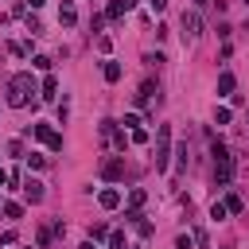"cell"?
Masks as SVG:
<instances>
[{"instance_id": "28", "label": "cell", "mask_w": 249, "mask_h": 249, "mask_svg": "<svg viewBox=\"0 0 249 249\" xmlns=\"http://www.w3.org/2000/svg\"><path fill=\"white\" fill-rule=\"evenodd\" d=\"M148 4H152V12H163L167 8V0H148Z\"/></svg>"}, {"instance_id": "9", "label": "cell", "mask_w": 249, "mask_h": 249, "mask_svg": "<svg viewBox=\"0 0 249 249\" xmlns=\"http://www.w3.org/2000/svg\"><path fill=\"white\" fill-rule=\"evenodd\" d=\"M23 198L35 206V202H43V183L39 179H23Z\"/></svg>"}, {"instance_id": "12", "label": "cell", "mask_w": 249, "mask_h": 249, "mask_svg": "<svg viewBox=\"0 0 249 249\" xmlns=\"http://www.w3.org/2000/svg\"><path fill=\"white\" fill-rule=\"evenodd\" d=\"M101 74H105V82H121V62H113V58H105V66H101Z\"/></svg>"}, {"instance_id": "19", "label": "cell", "mask_w": 249, "mask_h": 249, "mask_svg": "<svg viewBox=\"0 0 249 249\" xmlns=\"http://www.w3.org/2000/svg\"><path fill=\"white\" fill-rule=\"evenodd\" d=\"M241 206H245L241 195H226V210H230V214H241Z\"/></svg>"}, {"instance_id": "3", "label": "cell", "mask_w": 249, "mask_h": 249, "mask_svg": "<svg viewBox=\"0 0 249 249\" xmlns=\"http://www.w3.org/2000/svg\"><path fill=\"white\" fill-rule=\"evenodd\" d=\"M97 132H101V140H105V144H113L117 152H124V148H128V136H124V128H121L117 121H101V128H97Z\"/></svg>"}, {"instance_id": "32", "label": "cell", "mask_w": 249, "mask_h": 249, "mask_svg": "<svg viewBox=\"0 0 249 249\" xmlns=\"http://www.w3.org/2000/svg\"><path fill=\"white\" fill-rule=\"evenodd\" d=\"M245 4H249V0H245Z\"/></svg>"}, {"instance_id": "5", "label": "cell", "mask_w": 249, "mask_h": 249, "mask_svg": "<svg viewBox=\"0 0 249 249\" xmlns=\"http://www.w3.org/2000/svg\"><path fill=\"white\" fill-rule=\"evenodd\" d=\"M31 132H35V140H43V144H47L51 152H62V132H54L51 124H43V121H39V124H35Z\"/></svg>"}, {"instance_id": "16", "label": "cell", "mask_w": 249, "mask_h": 249, "mask_svg": "<svg viewBox=\"0 0 249 249\" xmlns=\"http://www.w3.org/2000/svg\"><path fill=\"white\" fill-rule=\"evenodd\" d=\"M144 198H148V195H144L140 187H132V191H128V210H140V206H144Z\"/></svg>"}, {"instance_id": "11", "label": "cell", "mask_w": 249, "mask_h": 249, "mask_svg": "<svg viewBox=\"0 0 249 249\" xmlns=\"http://www.w3.org/2000/svg\"><path fill=\"white\" fill-rule=\"evenodd\" d=\"M233 86H237V78H233L230 70H222V74H218V97H226V93H233Z\"/></svg>"}, {"instance_id": "30", "label": "cell", "mask_w": 249, "mask_h": 249, "mask_svg": "<svg viewBox=\"0 0 249 249\" xmlns=\"http://www.w3.org/2000/svg\"><path fill=\"white\" fill-rule=\"evenodd\" d=\"M4 183H8V171H4V167H0V187H4Z\"/></svg>"}, {"instance_id": "15", "label": "cell", "mask_w": 249, "mask_h": 249, "mask_svg": "<svg viewBox=\"0 0 249 249\" xmlns=\"http://www.w3.org/2000/svg\"><path fill=\"white\" fill-rule=\"evenodd\" d=\"M54 93H58V78H54V74H47V78H43V97L51 101Z\"/></svg>"}, {"instance_id": "26", "label": "cell", "mask_w": 249, "mask_h": 249, "mask_svg": "<svg viewBox=\"0 0 249 249\" xmlns=\"http://www.w3.org/2000/svg\"><path fill=\"white\" fill-rule=\"evenodd\" d=\"M132 144H148V132L144 128H132Z\"/></svg>"}, {"instance_id": "10", "label": "cell", "mask_w": 249, "mask_h": 249, "mask_svg": "<svg viewBox=\"0 0 249 249\" xmlns=\"http://www.w3.org/2000/svg\"><path fill=\"white\" fill-rule=\"evenodd\" d=\"M97 202H101V210H117V206H121V191H117V187H105V191L97 195Z\"/></svg>"}, {"instance_id": "6", "label": "cell", "mask_w": 249, "mask_h": 249, "mask_svg": "<svg viewBox=\"0 0 249 249\" xmlns=\"http://www.w3.org/2000/svg\"><path fill=\"white\" fill-rule=\"evenodd\" d=\"M101 179H109V183H117V179H124V160H117V156H109V160H101Z\"/></svg>"}, {"instance_id": "18", "label": "cell", "mask_w": 249, "mask_h": 249, "mask_svg": "<svg viewBox=\"0 0 249 249\" xmlns=\"http://www.w3.org/2000/svg\"><path fill=\"white\" fill-rule=\"evenodd\" d=\"M230 117H233L230 105H218V109H214V124H230Z\"/></svg>"}, {"instance_id": "23", "label": "cell", "mask_w": 249, "mask_h": 249, "mask_svg": "<svg viewBox=\"0 0 249 249\" xmlns=\"http://www.w3.org/2000/svg\"><path fill=\"white\" fill-rule=\"evenodd\" d=\"M31 66H35V70H51V58H47V54H35Z\"/></svg>"}, {"instance_id": "22", "label": "cell", "mask_w": 249, "mask_h": 249, "mask_svg": "<svg viewBox=\"0 0 249 249\" xmlns=\"http://www.w3.org/2000/svg\"><path fill=\"white\" fill-rule=\"evenodd\" d=\"M109 249H124V233H121V230L109 233Z\"/></svg>"}, {"instance_id": "31", "label": "cell", "mask_w": 249, "mask_h": 249, "mask_svg": "<svg viewBox=\"0 0 249 249\" xmlns=\"http://www.w3.org/2000/svg\"><path fill=\"white\" fill-rule=\"evenodd\" d=\"M82 249H97V241H82Z\"/></svg>"}, {"instance_id": "20", "label": "cell", "mask_w": 249, "mask_h": 249, "mask_svg": "<svg viewBox=\"0 0 249 249\" xmlns=\"http://www.w3.org/2000/svg\"><path fill=\"white\" fill-rule=\"evenodd\" d=\"M101 237H109V230H105L101 222H93V226H89V241H101Z\"/></svg>"}, {"instance_id": "2", "label": "cell", "mask_w": 249, "mask_h": 249, "mask_svg": "<svg viewBox=\"0 0 249 249\" xmlns=\"http://www.w3.org/2000/svg\"><path fill=\"white\" fill-rule=\"evenodd\" d=\"M230 179H233V156H230V148L222 140H214V183L226 187Z\"/></svg>"}, {"instance_id": "17", "label": "cell", "mask_w": 249, "mask_h": 249, "mask_svg": "<svg viewBox=\"0 0 249 249\" xmlns=\"http://www.w3.org/2000/svg\"><path fill=\"white\" fill-rule=\"evenodd\" d=\"M4 218L19 222V218H23V206H19V202H4Z\"/></svg>"}, {"instance_id": "29", "label": "cell", "mask_w": 249, "mask_h": 249, "mask_svg": "<svg viewBox=\"0 0 249 249\" xmlns=\"http://www.w3.org/2000/svg\"><path fill=\"white\" fill-rule=\"evenodd\" d=\"M27 4H31V8H43V4H47V0H27Z\"/></svg>"}, {"instance_id": "1", "label": "cell", "mask_w": 249, "mask_h": 249, "mask_svg": "<svg viewBox=\"0 0 249 249\" xmlns=\"http://www.w3.org/2000/svg\"><path fill=\"white\" fill-rule=\"evenodd\" d=\"M31 93H35L31 74H16V78L8 82V105H12V109H23V105L31 101Z\"/></svg>"}, {"instance_id": "27", "label": "cell", "mask_w": 249, "mask_h": 249, "mask_svg": "<svg viewBox=\"0 0 249 249\" xmlns=\"http://www.w3.org/2000/svg\"><path fill=\"white\" fill-rule=\"evenodd\" d=\"M0 245H16V230H4L0 233Z\"/></svg>"}, {"instance_id": "4", "label": "cell", "mask_w": 249, "mask_h": 249, "mask_svg": "<svg viewBox=\"0 0 249 249\" xmlns=\"http://www.w3.org/2000/svg\"><path fill=\"white\" fill-rule=\"evenodd\" d=\"M171 160V124H160V140H156V171H167Z\"/></svg>"}, {"instance_id": "8", "label": "cell", "mask_w": 249, "mask_h": 249, "mask_svg": "<svg viewBox=\"0 0 249 249\" xmlns=\"http://www.w3.org/2000/svg\"><path fill=\"white\" fill-rule=\"evenodd\" d=\"M58 23H62V27H74V23H78V8H74L70 0L58 4Z\"/></svg>"}, {"instance_id": "25", "label": "cell", "mask_w": 249, "mask_h": 249, "mask_svg": "<svg viewBox=\"0 0 249 249\" xmlns=\"http://www.w3.org/2000/svg\"><path fill=\"white\" fill-rule=\"evenodd\" d=\"M191 241H195L191 233H179V237H175V249H191Z\"/></svg>"}, {"instance_id": "14", "label": "cell", "mask_w": 249, "mask_h": 249, "mask_svg": "<svg viewBox=\"0 0 249 249\" xmlns=\"http://www.w3.org/2000/svg\"><path fill=\"white\" fill-rule=\"evenodd\" d=\"M128 8H124V0H109V8H105V19H121Z\"/></svg>"}, {"instance_id": "24", "label": "cell", "mask_w": 249, "mask_h": 249, "mask_svg": "<svg viewBox=\"0 0 249 249\" xmlns=\"http://www.w3.org/2000/svg\"><path fill=\"white\" fill-rule=\"evenodd\" d=\"M27 163H31L35 171H39V167H47V156H39V152H31V156H27Z\"/></svg>"}, {"instance_id": "13", "label": "cell", "mask_w": 249, "mask_h": 249, "mask_svg": "<svg viewBox=\"0 0 249 249\" xmlns=\"http://www.w3.org/2000/svg\"><path fill=\"white\" fill-rule=\"evenodd\" d=\"M51 241H54V226H39V233H35V245H39V249H47Z\"/></svg>"}, {"instance_id": "7", "label": "cell", "mask_w": 249, "mask_h": 249, "mask_svg": "<svg viewBox=\"0 0 249 249\" xmlns=\"http://www.w3.org/2000/svg\"><path fill=\"white\" fill-rule=\"evenodd\" d=\"M183 35H187V39H198V35H202V16H198L195 8L183 12Z\"/></svg>"}, {"instance_id": "21", "label": "cell", "mask_w": 249, "mask_h": 249, "mask_svg": "<svg viewBox=\"0 0 249 249\" xmlns=\"http://www.w3.org/2000/svg\"><path fill=\"white\" fill-rule=\"evenodd\" d=\"M226 214H230V210H226V202H214V206H210V218H214V222H222Z\"/></svg>"}]
</instances>
